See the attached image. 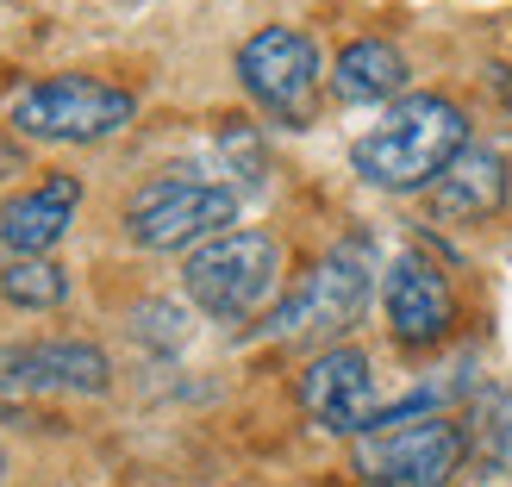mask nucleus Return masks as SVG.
<instances>
[{"mask_svg":"<svg viewBox=\"0 0 512 487\" xmlns=\"http://www.w3.org/2000/svg\"><path fill=\"white\" fill-rule=\"evenodd\" d=\"M469 150V119L444 94H406L350 144V169L381 194H419Z\"/></svg>","mask_w":512,"mask_h":487,"instance_id":"obj_1","label":"nucleus"},{"mask_svg":"<svg viewBox=\"0 0 512 487\" xmlns=\"http://www.w3.org/2000/svg\"><path fill=\"white\" fill-rule=\"evenodd\" d=\"M182 288L207 319L250 325L281 306V244L269 232H225L213 244L188 250Z\"/></svg>","mask_w":512,"mask_h":487,"instance_id":"obj_2","label":"nucleus"},{"mask_svg":"<svg viewBox=\"0 0 512 487\" xmlns=\"http://www.w3.org/2000/svg\"><path fill=\"white\" fill-rule=\"evenodd\" d=\"M138 119V100L94 75H44L7 100V125L32 144H100Z\"/></svg>","mask_w":512,"mask_h":487,"instance_id":"obj_3","label":"nucleus"},{"mask_svg":"<svg viewBox=\"0 0 512 487\" xmlns=\"http://www.w3.org/2000/svg\"><path fill=\"white\" fill-rule=\"evenodd\" d=\"M463 425L444 413H375V425L356 438V475L363 487H450L463 469Z\"/></svg>","mask_w":512,"mask_h":487,"instance_id":"obj_4","label":"nucleus"},{"mask_svg":"<svg viewBox=\"0 0 512 487\" xmlns=\"http://www.w3.org/2000/svg\"><path fill=\"white\" fill-rule=\"evenodd\" d=\"M238 194L207 175H150L125 200V238L138 250H200L232 232Z\"/></svg>","mask_w":512,"mask_h":487,"instance_id":"obj_5","label":"nucleus"},{"mask_svg":"<svg viewBox=\"0 0 512 487\" xmlns=\"http://www.w3.org/2000/svg\"><path fill=\"white\" fill-rule=\"evenodd\" d=\"M369 288H375V256L363 238H350L338 250H325L313 269H306L281 306L269 313V331L275 338H344V331L363 319L369 306Z\"/></svg>","mask_w":512,"mask_h":487,"instance_id":"obj_6","label":"nucleus"},{"mask_svg":"<svg viewBox=\"0 0 512 487\" xmlns=\"http://www.w3.org/2000/svg\"><path fill=\"white\" fill-rule=\"evenodd\" d=\"M319 82H325V63H319V44L294 32V25H263L238 44V88L263 107L275 125H313L319 113Z\"/></svg>","mask_w":512,"mask_h":487,"instance_id":"obj_7","label":"nucleus"},{"mask_svg":"<svg viewBox=\"0 0 512 487\" xmlns=\"http://www.w3.org/2000/svg\"><path fill=\"white\" fill-rule=\"evenodd\" d=\"M381 313H388L394 344L431 350V344H444L450 325H456V288L425 250H400L388 263V275H381Z\"/></svg>","mask_w":512,"mask_h":487,"instance_id":"obj_8","label":"nucleus"},{"mask_svg":"<svg viewBox=\"0 0 512 487\" xmlns=\"http://www.w3.org/2000/svg\"><path fill=\"white\" fill-rule=\"evenodd\" d=\"M300 413L331 438H363L375 425V369L356 344H325L300 369Z\"/></svg>","mask_w":512,"mask_h":487,"instance_id":"obj_9","label":"nucleus"},{"mask_svg":"<svg viewBox=\"0 0 512 487\" xmlns=\"http://www.w3.org/2000/svg\"><path fill=\"white\" fill-rule=\"evenodd\" d=\"M113 363L82 338L0 344V394H107Z\"/></svg>","mask_w":512,"mask_h":487,"instance_id":"obj_10","label":"nucleus"},{"mask_svg":"<svg viewBox=\"0 0 512 487\" xmlns=\"http://www.w3.org/2000/svg\"><path fill=\"white\" fill-rule=\"evenodd\" d=\"M75 207H82V182H75V175H44V182L19 188L7 207H0V244L13 256H50L69 238Z\"/></svg>","mask_w":512,"mask_h":487,"instance_id":"obj_11","label":"nucleus"},{"mask_svg":"<svg viewBox=\"0 0 512 487\" xmlns=\"http://www.w3.org/2000/svg\"><path fill=\"white\" fill-rule=\"evenodd\" d=\"M506 188H512L506 157L488 150V144H469L463 157L425 188V200H431V213L450 219V225H488L506 207Z\"/></svg>","mask_w":512,"mask_h":487,"instance_id":"obj_12","label":"nucleus"},{"mask_svg":"<svg viewBox=\"0 0 512 487\" xmlns=\"http://www.w3.org/2000/svg\"><path fill=\"white\" fill-rule=\"evenodd\" d=\"M406 88H413V63L388 38H356L331 63V94L350 107H394V100H406Z\"/></svg>","mask_w":512,"mask_h":487,"instance_id":"obj_13","label":"nucleus"},{"mask_svg":"<svg viewBox=\"0 0 512 487\" xmlns=\"http://www.w3.org/2000/svg\"><path fill=\"white\" fill-rule=\"evenodd\" d=\"M0 294L13 306H32V313H50V306L69 300V275L50 263V256H13L7 269H0Z\"/></svg>","mask_w":512,"mask_h":487,"instance_id":"obj_14","label":"nucleus"}]
</instances>
